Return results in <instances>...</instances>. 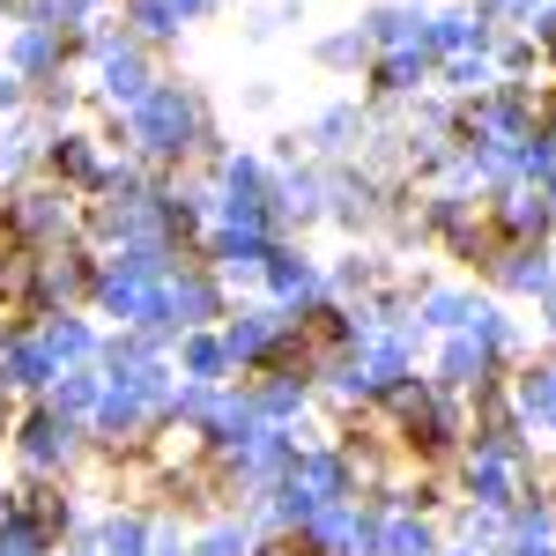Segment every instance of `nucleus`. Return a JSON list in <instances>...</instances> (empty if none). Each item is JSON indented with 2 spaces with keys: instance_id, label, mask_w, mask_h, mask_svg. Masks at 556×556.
<instances>
[{
  "instance_id": "nucleus-1",
  "label": "nucleus",
  "mask_w": 556,
  "mask_h": 556,
  "mask_svg": "<svg viewBox=\"0 0 556 556\" xmlns=\"http://www.w3.org/2000/svg\"><path fill=\"white\" fill-rule=\"evenodd\" d=\"M141 127L156 134L149 149H178V134L193 127V112H186V97H172V89H156V97H149V112H141Z\"/></svg>"
},
{
  "instance_id": "nucleus-2",
  "label": "nucleus",
  "mask_w": 556,
  "mask_h": 556,
  "mask_svg": "<svg viewBox=\"0 0 556 556\" xmlns=\"http://www.w3.org/2000/svg\"><path fill=\"white\" fill-rule=\"evenodd\" d=\"M201 453H208V438H201L193 424H164L156 430V460H164V468H193Z\"/></svg>"
},
{
  "instance_id": "nucleus-3",
  "label": "nucleus",
  "mask_w": 556,
  "mask_h": 556,
  "mask_svg": "<svg viewBox=\"0 0 556 556\" xmlns=\"http://www.w3.org/2000/svg\"><path fill=\"white\" fill-rule=\"evenodd\" d=\"M30 453H38V460H67V424H60V416H38V424H30Z\"/></svg>"
},
{
  "instance_id": "nucleus-4",
  "label": "nucleus",
  "mask_w": 556,
  "mask_h": 556,
  "mask_svg": "<svg viewBox=\"0 0 556 556\" xmlns=\"http://www.w3.org/2000/svg\"><path fill=\"white\" fill-rule=\"evenodd\" d=\"M408 75H424V60H416V52H393V60L379 67V83H386V89H408Z\"/></svg>"
},
{
  "instance_id": "nucleus-5",
  "label": "nucleus",
  "mask_w": 556,
  "mask_h": 556,
  "mask_svg": "<svg viewBox=\"0 0 556 556\" xmlns=\"http://www.w3.org/2000/svg\"><path fill=\"white\" fill-rule=\"evenodd\" d=\"M23 253V238H15V215H0V267Z\"/></svg>"
},
{
  "instance_id": "nucleus-6",
  "label": "nucleus",
  "mask_w": 556,
  "mask_h": 556,
  "mask_svg": "<svg viewBox=\"0 0 556 556\" xmlns=\"http://www.w3.org/2000/svg\"><path fill=\"white\" fill-rule=\"evenodd\" d=\"M260 556H312V542H267Z\"/></svg>"
},
{
  "instance_id": "nucleus-7",
  "label": "nucleus",
  "mask_w": 556,
  "mask_h": 556,
  "mask_svg": "<svg viewBox=\"0 0 556 556\" xmlns=\"http://www.w3.org/2000/svg\"><path fill=\"white\" fill-rule=\"evenodd\" d=\"M549 60H556V30H549Z\"/></svg>"
}]
</instances>
